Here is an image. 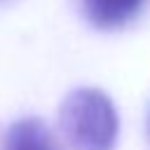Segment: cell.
Instances as JSON below:
<instances>
[{
	"mask_svg": "<svg viewBox=\"0 0 150 150\" xmlns=\"http://www.w3.org/2000/svg\"><path fill=\"white\" fill-rule=\"evenodd\" d=\"M59 129L70 150H112L120 120L112 101L101 89L82 87L63 98Z\"/></svg>",
	"mask_w": 150,
	"mask_h": 150,
	"instance_id": "1",
	"label": "cell"
},
{
	"mask_svg": "<svg viewBox=\"0 0 150 150\" xmlns=\"http://www.w3.org/2000/svg\"><path fill=\"white\" fill-rule=\"evenodd\" d=\"M2 150H63V148L40 117H23L7 129Z\"/></svg>",
	"mask_w": 150,
	"mask_h": 150,
	"instance_id": "2",
	"label": "cell"
},
{
	"mask_svg": "<svg viewBox=\"0 0 150 150\" xmlns=\"http://www.w3.org/2000/svg\"><path fill=\"white\" fill-rule=\"evenodd\" d=\"M82 5L87 19L96 28L112 30L134 21L141 14L145 0H82Z\"/></svg>",
	"mask_w": 150,
	"mask_h": 150,
	"instance_id": "3",
	"label": "cell"
}]
</instances>
